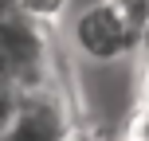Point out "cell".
Wrapping results in <instances>:
<instances>
[{
	"label": "cell",
	"instance_id": "cell-4",
	"mask_svg": "<svg viewBox=\"0 0 149 141\" xmlns=\"http://www.w3.org/2000/svg\"><path fill=\"white\" fill-rule=\"evenodd\" d=\"M130 137H141V141H149V98L141 102V110L134 114V126H130Z\"/></svg>",
	"mask_w": 149,
	"mask_h": 141
},
{
	"label": "cell",
	"instance_id": "cell-3",
	"mask_svg": "<svg viewBox=\"0 0 149 141\" xmlns=\"http://www.w3.org/2000/svg\"><path fill=\"white\" fill-rule=\"evenodd\" d=\"M16 106H20V86L8 78H0V133L8 129V122L16 118Z\"/></svg>",
	"mask_w": 149,
	"mask_h": 141
},
{
	"label": "cell",
	"instance_id": "cell-2",
	"mask_svg": "<svg viewBox=\"0 0 149 141\" xmlns=\"http://www.w3.org/2000/svg\"><path fill=\"white\" fill-rule=\"evenodd\" d=\"M67 4H71V0H16V8H20L28 20L43 24V28H51V24L67 12Z\"/></svg>",
	"mask_w": 149,
	"mask_h": 141
},
{
	"label": "cell",
	"instance_id": "cell-1",
	"mask_svg": "<svg viewBox=\"0 0 149 141\" xmlns=\"http://www.w3.org/2000/svg\"><path fill=\"white\" fill-rule=\"evenodd\" d=\"M137 43H141V35L110 8V0H98L74 16V47L94 63H114L130 55Z\"/></svg>",
	"mask_w": 149,
	"mask_h": 141
},
{
	"label": "cell",
	"instance_id": "cell-5",
	"mask_svg": "<svg viewBox=\"0 0 149 141\" xmlns=\"http://www.w3.org/2000/svg\"><path fill=\"white\" fill-rule=\"evenodd\" d=\"M122 141H141V137H130V133H126V137H122Z\"/></svg>",
	"mask_w": 149,
	"mask_h": 141
}]
</instances>
